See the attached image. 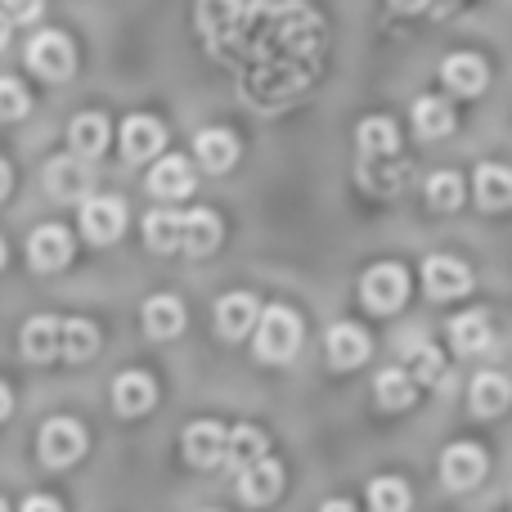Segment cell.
Returning <instances> with one entry per match:
<instances>
[{
	"label": "cell",
	"mask_w": 512,
	"mask_h": 512,
	"mask_svg": "<svg viewBox=\"0 0 512 512\" xmlns=\"http://www.w3.org/2000/svg\"><path fill=\"white\" fill-rule=\"evenodd\" d=\"M301 346V319L288 306H270L256 319V360L265 364H283L292 360Z\"/></svg>",
	"instance_id": "obj_1"
},
{
	"label": "cell",
	"mask_w": 512,
	"mask_h": 512,
	"mask_svg": "<svg viewBox=\"0 0 512 512\" xmlns=\"http://www.w3.org/2000/svg\"><path fill=\"white\" fill-rule=\"evenodd\" d=\"M405 297H409L405 265L382 261V265H373V270L360 279V301L369 310H378V315H391V310H400V306H405Z\"/></svg>",
	"instance_id": "obj_2"
},
{
	"label": "cell",
	"mask_w": 512,
	"mask_h": 512,
	"mask_svg": "<svg viewBox=\"0 0 512 512\" xmlns=\"http://www.w3.org/2000/svg\"><path fill=\"white\" fill-rule=\"evenodd\" d=\"M36 454H41L45 468H68L86 454V427L72 423V418H50L36 436Z\"/></svg>",
	"instance_id": "obj_3"
},
{
	"label": "cell",
	"mask_w": 512,
	"mask_h": 512,
	"mask_svg": "<svg viewBox=\"0 0 512 512\" xmlns=\"http://www.w3.org/2000/svg\"><path fill=\"white\" fill-rule=\"evenodd\" d=\"M27 63L45 81H68L72 68H77V50H72V41L63 32H36L27 41Z\"/></svg>",
	"instance_id": "obj_4"
},
{
	"label": "cell",
	"mask_w": 512,
	"mask_h": 512,
	"mask_svg": "<svg viewBox=\"0 0 512 512\" xmlns=\"http://www.w3.org/2000/svg\"><path fill=\"white\" fill-rule=\"evenodd\" d=\"M72 248L77 243H72V234L63 225H36L32 239H27V261H32V270L54 274L72 261Z\"/></svg>",
	"instance_id": "obj_5"
},
{
	"label": "cell",
	"mask_w": 512,
	"mask_h": 512,
	"mask_svg": "<svg viewBox=\"0 0 512 512\" xmlns=\"http://www.w3.org/2000/svg\"><path fill=\"white\" fill-rule=\"evenodd\" d=\"M423 288H427V297H436V301L463 297V292L472 288V270L459 261V256H427L423 261Z\"/></svg>",
	"instance_id": "obj_6"
},
{
	"label": "cell",
	"mask_w": 512,
	"mask_h": 512,
	"mask_svg": "<svg viewBox=\"0 0 512 512\" xmlns=\"http://www.w3.org/2000/svg\"><path fill=\"white\" fill-rule=\"evenodd\" d=\"M481 477H486V450L481 445L459 441L441 454V481L450 490H472Z\"/></svg>",
	"instance_id": "obj_7"
},
{
	"label": "cell",
	"mask_w": 512,
	"mask_h": 512,
	"mask_svg": "<svg viewBox=\"0 0 512 512\" xmlns=\"http://www.w3.org/2000/svg\"><path fill=\"white\" fill-rule=\"evenodd\" d=\"M126 230V203L122 198H90L81 207V234L90 243H113Z\"/></svg>",
	"instance_id": "obj_8"
},
{
	"label": "cell",
	"mask_w": 512,
	"mask_h": 512,
	"mask_svg": "<svg viewBox=\"0 0 512 512\" xmlns=\"http://www.w3.org/2000/svg\"><path fill=\"white\" fill-rule=\"evenodd\" d=\"M162 144H167V126H162L158 117L135 113L122 122V153L131 162H149L153 153H162Z\"/></svg>",
	"instance_id": "obj_9"
},
{
	"label": "cell",
	"mask_w": 512,
	"mask_h": 512,
	"mask_svg": "<svg viewBox=\"0 0 512 512\" xmlns=\"http://www.w3.org/2000/svg\"><path fill=\"white\" fill-rule=\"evenodd\" d=\"M256 319H261V306H256L252 292H225V297L216 301V333L230 337V342L248 337L256 328Z\"/></svg>",
	"instance_id": "obj_10"
},
{
	"label": "cell",
	"mask_w": 512,
	"mask_h": 512,
	"mask_svg": "<svg viewBox=\"0 0 512 512\" xmlns=\"http://www.w3.org/2000/svg\"><path fill=\"white\" fill-rule=\"evenodd\" d=\"M45 189H50L54 198H68V203L72 198H86L90 189H95V171L81 158H72V153L68 158H54L50 167H45Z\"/></svg>",
	"instance_id": "obj_11"
},
{
	"label": "cell",
	"mask_w": 512,
	"mask_h": 512,
	"mask_svg": "<svg viewBox=\"0 0 512 512\" xmlns=\"http://www.w3.org/2000/svg\"><path fill=\"white\" fill-rule=\"evenodd\" d=\"M153 400H158V382H153L149 373L131 369V373H122V378H113V409H117L122 418L149 414Z\"/></svg>",
	"instance_id": "obj_12"
},
{
	"label": "cell",
	"mask_w": 512,
	"mask_h": 512,
	"mask_svg": "<svg viewBox=\"0 0 512 512\" xmlns=\"http://www.w3.org/2000/svg\"><path fill=\"white\" fill-rule=\"evenodd\" d=\"M324 351H328V364L333 369H355V364L369 360V333L360 324H333L324 337Z\"/></svg>",
	"instance_id": "obj_13"
},
{
	"label": "cell",
	"mask_w": 512,
	"mask_h": 512,
	"mask_svg": "<svg viewBox=\"0 0 512 512\" xmlns=\"http://www.w3.org/2000/svg\"><path fill=\"white\" fill-rule=\"evenodd\" d=\"M185 459L194 463V468H216V463L225 459V427L212 423V418H203V423H189V432H185Z\"/></svg>",
	"instance_id": "obj_14"
},
{
	"label": "cell",
	"mask_w": 512,
	"mask_h": 512,
	"mask_svg": "<svg viewBox=\"0 0 512 512\" xmlns=\"http://www.w3.org/2000/svg\"><path fill=\"white\" fill-rule=\"evenodd\" d=\"M144 333H149L153 342H171V337L185 333V306H180V297L162 292V297L144 301Z\"/></svg>",
	"instance_id": "obj_15"
},
{
	"label": "cell",
	"mask_w": 512,
	"mask_h": 512,
	"mask_svg": "<svg viewBox=\"0 0 512 512\" xmlns=\"http://www.w3.org/2000/svg\"><path fill=\"white\" fill-rule=\"evenodd\" d=\"M279 490H283V468L274 459H261V463H252L248 472H239L243 504H252V508L274 504V499H279Z\"/></svg>",
	"instance_id": "obj_16"
},
{
	"label": "cell",
	"mask_w": 512,
	"mask_h": 512,
	"mask_svg": "<svg viewBox=\"0 0 512 512\" xmlns=\"http://www.w3.org/2000/svg\"><path fill=\"white\" fill-rule=\"evenodd\" d=\"M59 337H63V319H54V315L27 319V324H23V355L32 364L59 360Z\"/></svg>",
	"instance_id": "obj_17"
},
{
	"label": "cell",
	"mask_w": 512,
	"mask_h": 512,
	"mask_svg": "<svg viewBox=\"0 0 512 512\" xmlns=\"http://www.w3.org/2000/svg\"><path fill=\"white\" fill-rule=\"evenodd\" d=\"M441 77H445V86H450L454 95H481L486 81H490V68H486L481 54H450L445 68H441Z\"/></svg>",
	"instance_id": "obj_18"
},
{
	"label": "cell",
	"mask_w": 512,
	"mask_h": 512,
	"mask_svg": "<svg viewBox=\"0 0 512 512\" xmlns=\"http://www.w3.org/2000/svg\"><path fill=\"white\" fill-rule=\"evenodd\" d=\"M68 144H72V158L90 162L108 149V117L99 113H77L68 122Z\"/></svg>",
	"instance_id": "obj_19"
},
{
	"label": "cell",
	"mask_w": 512,
	"mask_h": 512,
	"mask_svg": "<svg viewBox=\"0 0 512 512\" xmlns=\"http://www.w3.org/2000/svg\"><path fill=\"white\" fill-rule=\"evenodd\" d=\"M468 405H472V414H481V418L504 414L512 405V382L504 373H477V378H472V391H468Z\"/></svg>",
	"instance_id": "obj_20"
},
{
	"label": "cell",
	"mask_w": 512,
	"mask_h": 512,
	"mask_svg": "<svg viewBox=\"0 0 512 512\" xmlns=\"http://www.w3.org/2000/svg\"><path fill=\"white\" fill-rule=\"evenodd\" d=\"M149 189L158 198H185V194H194V171H189V158H162V162H153V171H149Z\"/></svg>",
	"instance_id": "obj_21"
},
{
	"label": "cell",
	"mask_w": 512,
	"mask_h": 512,
	"mask_svg": "<svg viewBox=\"0 0 512 512\" xmlns=\"http://www.w3.org/2000/svg\"><path fill=\"white\" fill-rule=\"evenodd\" d=\"M194 153L207 171H230L234 162H239V140H234V131H225V126H207V131L198 135Z\"/></svg>",
	"instance_id": "obj_22"
},
{
	"label": "cell",
	"mask_w": 512,
	"mask_h": 512,
	"mask_svg": "<svg viewBox=\"0 0 512 512\" xmlns=\"http://www.w3.org/2000/svg\"><path fill=\"white\" fill-rule=\"evenodd\" d=\"M477 203L486 207V212H508L512 207V171L499 167V162H486V167H477Z\"/></svg>",
	"instance_id": "obj_23"
},
{
	"label": "cell",
	"mask_w": 512,
	"mask_h": 512,
	"mask_svg": "<svg viewBox=\"0 0 512 512\" xmlns=\"http://www.w3.org/2000/svg\"><path fill=\"white\" fill-rule=\"evenodd\" d=\"M265 450H270V441H265V432H256V427H234V432H225V459L234 472H248L252 463L265 459Z\"/></svg>",
	"instance_id": "obj_24"
},
{
	"label": "cell",
	"mask_w": 512,
	"mask_h": 512,
	"mask_svg": "<svg viewBox=\"0 0 512 512\" xmlns=\"http://www.w3.org/2000/svg\"><path fill=\"white\" fill-rule=\"evenodd\" d=\"M216 243H221V221H216V212H189L185 225H180V248L189 256H212Z\"/></svg>",
	"instance_id": "obj_25"
},
{
	"label": "cell",
	"mask_w": 512,
	"mask_h": 512,
	"mask_svg": "<svg viewBox=\"0 0 512 512\" xmlns=\"http://www.w3.org/2000/svg\"><path fill=\"white\" fill-rule=\"evenodd\" d=\"M355 135H360L364 158H396V149H400V131L391 117H364Z\"/></svg>",
	"instance_id": "obj_26"
},
{
	"label": "cell",
	"mask_w": 512,
	"mask_h": 512,
	"mask_svg": "<svg viewBox=\"0 0 512 512\" xmlns=\"http://www.w3.org/2000/svg\"><path fill=\"white\" fill-rule=\"evenodd\" d=\"M99 351V328L90 319H63V337H59V360H90Z\"/></svg>",
	"instance_id": "obj_27"
},
{
	"label": "cell",
	"mask_w": 512,
	"mask_h": 512,
	"mask_svg": "<svg viewBox=\"0 0 512 512\" xmlns=\"http://www.w3.org/2000/svg\"><path fill=\"white\" fill-rule=\"evenodd\" d=\"M414 131L423 135V140H441V135H450L454 131V108L436 95H423L414 104Z\"/></svg>",
	"instance_id": "obj_28"
},
{
	"label": "cell",
	"mask_w": 512,
	"mask_h": 512,
	"mask_svg": "<svg viewBox=\"0 0 512 512\" xmlns=\"http://www.w3.org/2000/svg\"><path fill=\"white\" fill-rule=\"evenodd\" d=\"M450 342H454V351H463V355H481L490 346V319L481 315V310L459 315L450 324Z\"/></svg>",
	"instance_id": "obj_29"
},
{
	"label": "cell",
	"mask_w": 512,
	"mask_h": 512,
	"mask_svg": "<svg viewBox=\"0 0 512 512\" xmlns=\"http://www.w3.org/2000/svg\"><path fill=\"white\" fill-rule=\"evenodd\" d=\"M373 391H378V405L382 409H409V405H414V396H418L414 378H409L405 369H382L378 382H373Z\"/></svg>",
	"instance_id": "obj_30"
},
{
	"label": "cell",
	"mask_w": 512,
	"mask_h": 512,
	"mask_svg": "<svg viewBox=\"0 0 512 512\" xmlns=\"http://www.w3.org/2000/svg\"><path fill=\"white\" fill-rule=\"evenodd\" d=\"M180 225H185V216L176 212H149L144 216V243L153 252H180Z\"/></svg>",
	"instance_id": "obj_31"
},
{
	"label": "cell",
	"mask_w": 512,
	"mask_h": 512,
	"mask_svg": "<svg viewBox=\"0 0 512 512\" xmlns=\"http://www.w3.org/2000/svg\"><path fill=\"white\" fill-rule=\"evenodd\" d=\"M369 508L373 512H409V486L400 477H378L369 486Z\"/></svg>",
	"instance_id": "obj_32"
},
{
	"label": "cell",
	"mask_w": 512,
	"mask_h": 512,
	"mask_svg": "<svg viewBox=\"0 0 512 512\" xmlns=\"http://www.w3.org/2000/svg\"><path fill=\"white\" fill-rule=\"evenodd\" d=\"M427 203H432L436 212H459V203H463V180L454 176V171H436V176L427 180Z\"/></svg>",
	"instance_id": "obj_33"
},
{
	"label": "cell",
	"mask_w": 512,
	"mask_h": 512,
	"mask_svg": "<svg viewBox=\"0 0 512 512\" xmlns=\"http://www.w3.org/2000/svg\"><path fill=\"white\" fill-rule=\"evenodd\" d=\"M239 9H243V0H198V27L207 36L221 32V27H234L239 23Z\"/></svg>",
	"instance_id": "obj_34"
},
{
	"label": "cell",
	"mask_w": 512,
	"mask_h": 512,
	"mask_svg": "<svg viewBox=\"0 0 512 512\" xmlns=\"http://www.w3.org/2000/svg\"><path fill=\"white\" fill-rule=\"evenodd\" d=\"M32 108V95L18 77H0V122H18Z\"/></svg>",
	"instance_id": "obj_35"
},
{
	"label": "cell",
	"mask_w": 512,
	"mask_h": 512,
	"mask_svg": "<svg viewBox=\"0 0 512 512\" xmlns=\"http://www.w3.org/2000/svg\"><path fill=\"white\" fill-rule=\"evenodd\" d=\"M405 373H409V378H418V382H441V378H445V360H441V351H436V346H418Z\"/></svg>",
	"instance_id": "obj_36"
},
{
	"label": "cell",
	"mask_w": 512,
	"mask_h": 512,
	"mask_svg": "<svg viewBox=\"0 0 512 512\" xmlns=\"http://www.w3.org/2000/svg\"><path fill=\"white\" fill-rule=\"evenodd\" d=\"M45 9V0H0V14L9 18V23H36Z\"/></svg>",
	"instance_id": "obj_37"
},
{
	"label": "cell",
	"mask_w": 512,
	"mask_h": 512,
	"mask_svg": "<svg viewBox=\"0 0 512 512\" xmlns=\"http://www.w3.org/2000/svg\"><path fill=\"white\" fill-rule=\"evenodd\" d=\"M23 512H63V508H59V499H50V495H32L23 504Z\"/></svg>",
	"instance_id": "obj_38"
},
{
	"label": "cell",
	"mask_w": 512,
	"mask_h": 512,
	"mask_svg": "<svg viewBox=\"0 0 512 512\" xmlns=\"http://www.w3.org/2000/svg\"><path fill=\"white\" fill-rule=\"evenodd\" d=\"M391 9H400V14H418V9H427V0H391Z\"/></svg>",
	"instance_id": "obj_39"
},
{
	"label": "cell",
	"mask_w": 512,
	"mask_h": 512,
	"mask_svg": "<svg viewBox=\"0 0 512 512\" xmlns=\"http://www.w3.org/2000/svg\"><path fill=\"white\" fill-rule=\"evenodd\" d=\"M9 185H14V171H9V162H0V198L9 194Z\"/></svg>",
	"instance_id": "obj_40"
},
{
	"label": "cell",
	"mask_w": 512,
	"mask_h": 512,
	"mask_svg": "<svg viewBox=\"0 0 512 512\" xmlns=\"http://www.w3.org/2000/svg\"><path fill=\"white\" fill-rule=\"evenodd\" d=\"M9 409H14V396H9V387L0 382V418H9Z\"/></svg>",
	"instance_id": "obj_41"
},
{
	"label": "cell",
	"mask_w": 512,
	"mask_h": 512,
	"mask_svg": "<svg viewBox=\"0 0 512 512\" xmlns=\"http://www.w3.org/2000/svg\"><path fill=\"white\" fill-rule=\"evenodd\" d=\"M319 512H355L346 499H328V504H319Z\"/></svg>",
	"instance_id": "obj_42"
},
{
	"label": "cell",
	"mask_w": 512,
	"mask_h": 512,
	"mask_svg": "<svg viewBox=\"0 0 512 512\" xmlns=\"http://www.w3.org/2000/svg\"><path fill=\"white\" fill-rule=\"evenodd\" d=\"M5 41H9V18L0 14V45H5Z\"/></svg>",
	"instance_id": "obj_43"
},
{
	"label": "cell",
	"mask_w": 512,
	"mask_h": 512,
	"mask_svg": "<svg viewBox=\"0 0 512 512\" xmlns=\"http://www.w3.org/2000/svg\"><path fill=\"white\" fill-rule=\"evenodd\" d=\"M0 265H5V243H0Z\"/></svg>",
	"instance_id": "obj_44"
},
{
	"label": "cell",
	"mask_w": 512,
	"mask_h": 512,
	"mask_svg": "<svg viewBox=\"0 0 512 512\" xmlns=\"http://www.w3.org/2000/svg\"><path fill=\"white\" fill-rule=\"evenodd\" d=\"M0 512H9V508H5V499H0Z\"/></svg>",
	"instance_id": "obj_45"
}]
</instances>
